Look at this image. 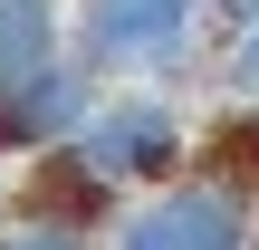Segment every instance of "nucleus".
Listing matches in <instances>:
<instances>
[{
	"instance_id": "5",
	"label": "nucleus",
	"mask_w": 259,
	"mask_h": 250,
	"mask_svg": "<svg viewBox=\"0 0 259 250\" xmlns=\"http://www.w3.org/2000/svg\"><path fill=\"white\" fill-rule=\"evenodd\" d=\"M115 212H125V193H115L106 173H87V164H77V145H48V154H29V183H19V222L106 231Z\"/></svg>"
},
{
	"instance_id": "8",
	"label": "nucleus",
	"mask_w": 259,
	"mask_h": 250,
	"mask_svg": "<svg viewBox=\"0 0 259 250\" xmlns=\"http://www.w3.org/2000/svg\"><path fill=\"white\" fill-rule=\"evenodd\" d=\"M0 250H87V231H58V222H10Z\"/></svg>"
},
{
	"instance_id": "3",
	"label": "nucleus",
	"mask_w": 259,
	"mask_h": 250,
	"mask_svg": "<svg viewBox=\"0 0 259 250\" xmlns=\"http://www.w3.org/2000/svg\"><path fill=\"white\" fill-rule=\"evenodd\" d=\"M106 250H259V212L221 173H173L106 222Z\"/></svg>"
},
{
	"instance_id": "9",
	"label": "nucleus",
	"mask_w": 259,
	"mask_h": 250,
	"mask_svg": "<svg viewBox=\"0 0 259 250\" xmlns=\"http://www.w3.org/2000/svg\"><path fill=\"white\" fill-rule=\"evenodd\" d=\"M250 19H259V0H202V29H211L221 48H231V39L250 29Z\"/></svg>"
},
{
	"instance_id": "4",
	"label": "nucleus",
	"mask_w": 259,
	"mask_h": 250,
	"mask_svg": "<svg viewBox=\"0 0 259 250\" xmlns=\"http://www.w3.org/2000/svg\"><path fill=\"white\" fill-rule=\"evenodd\" d=\"M202 39V0H77L67 48L96 77H173Z\"/></svg>"
},
{
	"instance_id": "2",
	"label": "nucleus",
	"mask_w": 259,
	"mask_h": 250,
	"mask_svg": "<svg viewBox=\"0 0 259 250\" xmlns=\"http://www.w3.org/2000/svg\"><path fill=\"white\" fill-rule=\"evenodd\" d=\"M67 145H77V164H87V173H106L115 193H154V183H173V173H183L192 125H183V106H173L163 87H125V96H96V106H87V125H77Z\"/></svg>"
},
{
	"instance_id": "1",
	"label": "nucleus",
	"mask_w": 259,
	"mask_h": 250,
	"mask_svg": "<svg viewBox=\"0 0 259 250\" xmlns=\"http://www.w3.org/2000/svg\"><path fill=\"white\" fill-rule=\"evenodd\" d=\"M106 77L67 48V0H0V154H48L87 125Z\"/></svg>"
},
{
	"instance_id": "6",
	"label": "nucleus",
	"mask_w": 259,
	"mask_h": 250,
	"mask_svg": "<svg viewBox=\"0 0 259 250\" xmlns=\"http://www.w3.org/2000/svg\"><path fill=\"white\" fill-rule=\"evenodd\" d=\"M211 173H221V183H240V193L259 202V106H240V116L221 125V145H211Z\"/></svg>"
},
{
	"instance_id": "7",
	"label": "nucleus",
	"mask_w": 259,
	"mask_h": 250,
	"mask_svg": "<svg viewBox=\"0 0 259 250\" xmlns=\"http://www.w3.org/2000/svg\"><path fill=\"white\" fill-rule=\"evenodd\" d=\"M221 87H231L240 106H259V19L231 39V48H221Z\"/></svg>"
}]
</instances>
